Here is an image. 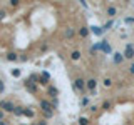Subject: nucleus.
Wrapping results in <instances>:
<instances>
[{
    "label": "nucleus",
    "mask_w": 134,
    "mask_h": 125,
    "mask_svg": "<svg viewBox=\"0 0 134 125\" xmlns=\"http://www.w3.org/2000/svg\"><path fill=\"white\" fill-rule=\"evenodd\" d=\"M25 87H27V89L30 90V92H37V85H35V83H34V82H30V80H29V78H27V80H25Z\"/></svg>",
    "instance_id": "6e6552de"
},
{
    "label": "nucleus",
    "mask_w": 134,
    "mask_h": 125,
    "mask_svg": "<svg viewBox=\"0 0 134 125\" xmlns=\"http://www.w3.org/2000/svg\"><path fill=\"white\" fill-rule=\"evenodd\" d=\"M89 27H81V28H79V35H81L82 37V39H86V37L87 35H89Z\"/></svg>",
    "instance_id": "1a4fd4ad"
},
{
    "label": "nucleus",
    "mask_w": 134,
    "mask_h": 125,
    "mask_svg": "<svg viewBox=\"0 0 134 125\" xmlns=\"http://www.w3.org/2000/svg\"><path fill=\"white\" fill-rule=\"evenodd\" d=\"M47 93H49L52 98H55L57 95H59V90L55 89V87H49V89H47Z\"/></svg>",
    "instance_id": "9d476101"
},
{
    "label": "nucleus",
    "mask_w": 134,
    "mask_h": 125,
    "mask_svg": "<svg viewBox=\"0 0 134 125\" xmlns=\"http://www.w3.org/2000/svg\"><path fill=\"white\" fill-rule=\"evenodd\" d=\"M116 12H117V10H116V7H109V8H107V15L111 17V18L116 15Z\"/></svg>",
    "instance_id": "f3484780"
},
{
    "label": "nucleus",
    "mask_w": 134,
    "mask_h": 125,
    "mask_svg": "<svg viewBox=\"0 0 134 125\" xmlns=\"http://www.w3.org/2000/svg\"><path fill=\"white\" fill-rule=\"evenodd\" d=\"M24 115L29 117V118H32L34 117V110H29V108H24Z\"/></svg>",
    "instance_id": "6ab92c4d"
},
{
    "label": "nucleus",
    "mask_w": 134,
    "mask_h": 125,
    "mask_svg": "<svg viewBox=\"0 0 134 125\" xmlns=\"http://www.w3.org/2000/svg\"><path fill=\"white\" fill-rule=\"evenodd\" d=\"M34 125H47V122H45V120H39V122L34 123Z\"/></svg>",
    "instance_id": "bb28decb"
},
{
    "label": "nucleus",
    "mask_w": 134,
    "mask_h": 125,
    "mask_svg": "<svg viewBox=\"0 0 134 125\" xmlns=\"http://www.w3.org/2000/svg\"><path fill=\"white\" fill-rule=\"evenodd\" d=\"M74 89L77 90V92H84V89H86V82H84V78H75Z\"/></svg>",
    "instance_id": "39448f33"
},
{
    "label": "nucleus",
    "mask_w": 134,
    "mask_h": 125,
    "mask_svg": "<svg viewBox=\"0 0 134 125\" xmlns=\"http://www.w3.org/2000/svg\"><path fill=\"white\" fill-rule=\"evenodd\" d=\"M79 125H89V118L87 117H79Z\"/></svg>",
    "instance_id": "dca6fc26"
},
{
    "label": "nucleus",
    "mask_w": 134,
    "mask_h": 125,
    "mask_svg": "<svg viewBox=\"0 0 134 125\" xmlns=\"http://www.w3.org/2000/svg\"><path fill=\"white\" fill-rule=\"evenodd\" d=\"M122 60H124V55H122V53H119V52L114 53V64H116V65H119Z\"/></svg>",
    "instance_id": "f8f14e48"
},
{
    "label": "nucleus",
    "mask_w": 134,
    "mask_h": 125,
    "mask_svg": "<svg viewBox=\"0 0 134 125\" xmlns=\"http://www.w3.org/2000/svg\"><path fill=\"white\" fill-rule=\"evenodd\" d=\"M87 103H89V98H87V97H82V98H81V105H84V107H86Z\"/></svg>",
    "instance_id": "b1692460"
},
{
    "label": "nucleus",
    "mask_w": 134,
    "mask_h": 125,
    "mask_svg": "<svg viewBox=\"0 0 134 125\" xmlns=\"http://www.w3.org/2000/svg\"><path fill=\"white\" fill-rule=\"evenodd\" d=\"M70 58H72V60H79V58H81V52H79V50H74V52L70 53Z\"/></svg>",
    "instance_id": "4468645a"
},
{
    "label": "nucleus",
    "mask_w": 134,
    "mask_h": 125,
    "mask_svg": "<svg viewBox=\"0 0 134 125\" xmlns=\"http://www.w3.org/2000/svg\"><path fill=\"white\" fill-rule=\"evenodd\" d=\"M40 110L44 112L45 118H50V117L54 115V107H52V103H50L49 100H42L40 102Z\"/></svg>",
    "instance_id": "f03ea898"
},
{
    "label": "nucleus",
    "mask_w": 134,
    "mask_h": 125,
    "mask_svg": "<svg viewBox=\"0 0 134 125\" xmlns=\"http://www.w3.org/2000/svg\"><path fill=\"white\" fill-rule=\"evenodd\" d=\"M96 87H97V80H96V78H89V80H86V89L91 92H94L96 90Z\"/></svg>",
    "instance_id": "423d86ee"
},
{
    "label": "nucleus",
    "mask_w": 134,
    "mask_h": 125,
    "mask_svg": "<svg viewBox=\"0 0 134 125\" xmlns=\"http://www.w3.org/2000/svg\"><path fill=\"white\" fill-rule=\"evenodd\" d=\"M126 22H127V23H134V18H132V17H127V18H126Z\"/></svg>",
    "instance_id": "c756f323"
},
{
    "label": "nucleus",
    "mask_w": 134,
    "mask_h": 125,
    "mask_svg": "<svg viewBox=\"0 0 134 125\" xmlns=\"http://www.w3.org/2000/svg\"><path fill=\"white\" fill-rule=\"evenodd\" d=\"M96 50H100V52H104V53H111L112 52V48H111V45H109L107 40H102V42H99V43H94L92 48H91V52L94 53Z\"/></svg>",
    "instance_id": "f257e3e1"
},
{
    "label": "nucleus",
    "mask_w": 134,
    "mask_h": 125,
    "mask_svg": "<svg viewBox=\"0 0 134 125\" xmlns=\"http://www.w3.org/2000/svg\"><path fill=\"white\" fill-rule=\"evenodd\" d=\"M29 80H30V82H34V83H39L40 77H39L37 73H30V77H29Z\"/></svg>",
    "instance_id": "ddd939ff"
},
{
    "label": "nucleus",
    "mask_w": 134,
    "mask_h": 125,
    "mask_svg": "<svg viewBox=\"0 0 134 125\" xmlns=\"http://www.w3.org/2000/svg\"><path fill=\"white\" fill-rule=\"evenodd\" d=\"M0 125H7V123H5V120H0Z\"/></svg>",
    "instance_id": "72a5a7b5"
},
{
    "label": "nucleus",
    "mask_w": 134,
    "mask_h": 125,
    "mask_svg": "<svg viewBox=\"0 0 134 125\" xmlns=\"http://www.w3.org/2000/svg\"><path fill=\"white\" fill-rule=\"evenodd\" d=\"M74 33H75V30H74L72 27H69V28H65V33H64V35H65V39L69 40V39H72V37H74Z\"/></svg>",
    "instance_id": "9b49d317"
},
{
    "label": "nucleus",
    "mask_w": 134,
    "mask_h": 125,
    "mask_svg": "<svg viewBox=\"0 0 134 125\" xmlns=\"http://www.w3.org/2000/svg\"><path fill=\"white\" fill-rule=\"evenodd\" d=\"M5 15H7V12H5V10H0V20H2Z\"/></svg>",
    "instance_id": "c85d7f7f"
},
{
    "label": "nucleus",
    "mask_w": 134,
    "mask_h": 125,
    "mask_svg": "<svg viewBox=\"0 0 134 125\" xmlns=\"http://www.w3.org/2000/svg\"><path fill=\"white\" fill-rule=\"evenodd\" d=\"M124 58H134V47L132 43H126V50H124Z\"/></svg>",
    "instance_id": "20e7f679"
},
{
    "label": "nucleus",
    "mask_w": 134,
    "mask_h": 125,
    "mask_svg": "<svg viewBox=\"0 0 134 125\" xmlns=\"http://www.w3.org/2000/svg\"><path fill=\"white\" fill-rule=\"evenodd\" d=\"M10 5H12V7H15V5H19V2H17V0H12V2H10Z\"/></svg>",
    "instance_id": "2f4dec72"
},
{
    "label": "nucleus",
    "mask_w": 134,
    "mask_h": 125,
    "mask_svg": "<svg viewBox=\"0 0 134 125\" xmlns=\"http://www.w3.org/2000/svg\"><path fill=\"white\" fill-rule=\"evenodd\" d=\"M111 85H112V80H111V78H109V77L104 78V87H111Z\"/></svg>",
    "instance_id": "4be33fe9"
},
{
    "label": "nucleus",
    "mask_w": 134,
    "mask_h": 125,
    "mask_svg": "<svg viewBox=\"0 0 134 125\" xmlns=\"http://www.w3.org/2000/svg\"><path fill=\"white\" fill-rule=\"evenodd\" d=\"M14 114H15V115H24V108H19V107H15Z\"/></svg>",
    "instance_id": "412c9836"
},
{
    "label": "nucleus",
    "mask_w": 134,
    "mask_h": 125,
    "mask_svg": "<svg viewBox=\"0 0 134 125\" xmlns=\"http://www.w3.org/2000/svg\"><path fill=\"white\" fill-rule=\"evenodd\" d=\"M39 83H40V85H47V83H49V78H47V77H42V75H40Z\"/></svg>",
    "instance_id": "aec40b11"
},
{
    "label": "nucleus",
    "mask_w": 134,
    "mask_h": 125,
    "mask_svg": "<svg viewBox=\"0 0 134 125\" xmlns=\"http://www.w3.org/2000/svg\"><path fill=\"white\" fill-rule=\"evenodd\" d=\"M12 75H14V77H20V70L19 68H14V70H12Z\"/></svg>",
    "instance_id": "a878e982"
},
{
    "label": "nucleus",
    "mask_w": 134,
    "mask_h": 125,
    "mask_svg": "<svg viewBox=\"0 0 134 125\" xmlns=\"http://www.w3.org/2000/svg\"><path fill=\"white\" fill-rule=\"evenodd\" d=\"M89 30L92 32V33H94V35H102V33H104V30H102V27H97V25H92V27H89Z\"/></svg>",
    "instance_id": "0eeeda50"
},
{
    "label": "nucleus",
    "mask_w": 134,
    "mask_h": 125,
    "mask_svg": "<svg viewBox=\"0 0 134 125\" xmlns=\"http://www.w3.org/2000/svg\"><path fill=\"white\" fill-rule=\"evenodd\" d=\"M129 73L134 75V64H131V67H129Z\"/></svg>",
    "instance_id": "7c9ffc66"
},
{
    "label": "nucleus",
    "mask_w": 134,
    "mask_h": 125,
    "mask_svg": "<svg viewBox=\"0 0 134 125\" xmlns=\"http://www.w3.org/2000/svg\"><path fill=\"white\" fill-rule=\"evenodd\" d=\"M3 118V110H0V120Z\"/></svg>",
    "instance_id": "473e14b6"
},
{
    "label": "nucleus",
    "mask_w": 134,
    "mask_h": 125,
    "mask_svg": "<svg viewBox=\"0 0 134 125\" xmlns=\"http://www.w3.org/2000/svg\"><path fill=\"white\" fill-rule=\"evenodd\" d=\"M3 90H5V85H3V82L2 80H0V93H2V92Z\"/></svg>",
    "instance_id": "cd10ccee"
},
{
    "label": "nucleus",
    "mask_w": 134,
    "mask_h": 125,
    "mask_svg": "<svg viewBox=\"0 0 134 125\" xmlns=\"http://www.w3.org/2000/svg\"><path fill=\"white\" fill-rule=\"evenodd\" d=\"M102 108H104V110H109V108H111V102H109V100H106V102L102 103Z\"/></svg>",
    "instance_id": "5701e85b"
},
{
    "label": "nucleus",
    "mask_w": 134,
    "mask_h": 125,
    "mask_svg": "<svg viewBox=\"0 0 134 125\" xmlns=\"http://www.w3.org/2000/svg\"><path fill=\"white\" fill-rule=\"evenodd\" d=\"M0 110H3V112H14L15 110V105L10 102V100H2V102H0Z\"/></svg>",
    "instance_id": "7ed1b4c3"
},
{
    "label": "nucleus",
    "mask_w": 134,
    "mask_h": 125,
    "mask_svg": "<svg viewBox=\"0 0 134 125\" xmlns=\"http://www.w3.org/2000/svg\"><path fill=\"white\" fill-rule=\"evenodd\" d=\"M50 103H52V107H54V110H55V108L59 107V100H57V98H52V102H50Z\"/></svg>",
    "instance_id": "393cba45"
},
{
    "label": "nucleus",
    "mask_w": 134,
    "mask_h": 125,
    "mask_svg": "<svg viewBox=\"0 0 134 125\" xmlns=\"http://www.w3.org/2000/svg\"><path fill=\"white\" fill-rule=\"evenodd\" d=\"M17 58H19V57H17V55H15V53H14V52H10V53H7V60H10V62H15V60H17Z\"/></svg>",
    "instance_id": "a211bd4d"
},
{
    "label": "nucleus",
    "mask_w": 134,
    "mask_h": 125,
    "mask_svg": "<svg viewBox=\"0 0 134 125\" xmlns=\"http://www.w3.org/2000/svg\"><path fill=\"white\" fill-rule=\"evenodd\" d=\"M112 25H114V22H112V20H109L107 23H104V27H102V30L104 32H107V30H111L112 28Z\"/></svg>",
    "instance_id": "2eb2a0df"
}]
</instances>
